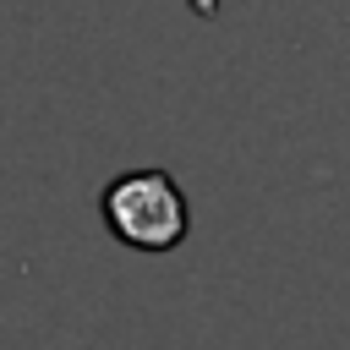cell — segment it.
Segmentation results:
<instances>
[{
	"label": "cell",
	"instance_id": "6da1fadb",
	"mask_svg": "<svg viewBox=\"0 0 350 350\" xmlns=\"http://www.w3.org/2000/svg\"><path fill=\"white\" fill-rule=\"evenodd\" d=\"M98 219L131 252H175L191 235V202L170 170H120L104 180Z\"/></svg>",
	"mask_w": 350,
	"mask_h": 350
}]
</instances>
